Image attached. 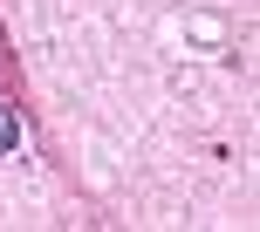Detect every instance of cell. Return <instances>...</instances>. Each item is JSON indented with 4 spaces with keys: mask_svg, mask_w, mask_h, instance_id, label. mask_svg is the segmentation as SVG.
<instances>
[{
    "mask_svg": "<svg viewBox=\"0 0 260 232\" xmlns=\"http://www.w3.org/2000/svg\"><path fill=\"white\" fill-rule=\"evenodd\" d=\"M0 150H21V116L0 103Z\"/></svg>",
    "mask_w": 260,
    "mask_h": 232,
    "instance_id": "1",
    "label": "cell"
}]
</instances>
